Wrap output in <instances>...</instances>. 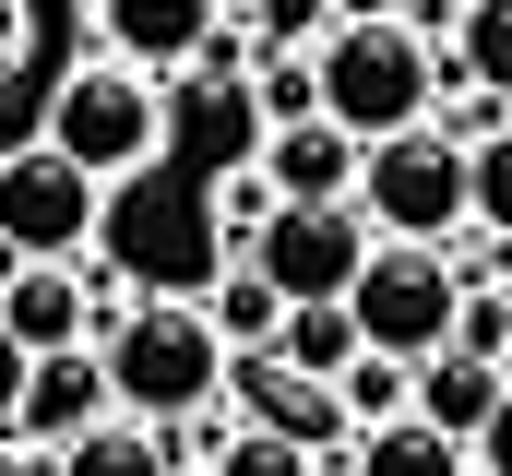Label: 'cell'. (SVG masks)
Returning <instances> with one entry per match:
<instances>
[{
  "mask_svg": "<svg viewBox=\"0 0 512 476\" xmlns=\"http://www.w3.org/2000/svg\"><path fill=\"white\" fill-rule=\"evenodd\" d=\"M108 417H120L108 357H96V346H60V357H36V369H24L12 441H24V453H72V441H84V429H108Z\"/></svg>",
  "mask_w": 512,
  "mask_h": 476,
  "instance_id": "cell-10",
  "label": "cell"
},
{
  "mask_svg": "<svg viewBox=\"0 0 512 476\" xmlns=\"http://www.w3.org/2000/svg\"><path fill=\"white\" fill-rule=\"evenodd\" d=\"M453 310H465V262L429 250V238H382V250L358 262V286H346L358 346H370V357H405V369L453 346Z\"/></svg>",
  "mask_w": 512,
  "mask_h": 476,
  "instance_id": "cell-4",
  "label": "cell"
},
{
  "mask_svg": "<svg viewBox=\"0 0 512 476\" xmlns=\"http://www.w3.org/2000/svg\"><path fill=\"white\" fill-rule=\"evenodd\" d=\"M203 476H322V453H310V441H286V429H251V417H239V429L203 453Z\"/></svg>",
  "mask_w": 512,
  "mask_h": 476,
  "instance_id": "cell-20",
  "label": "cell"
},
{
  "mask_svg": "<svg viewBox=\"0 0 512 476\" xmlns=\"http://www.w3.org/2000/svg\"><path fill=\"white\" fill-rule=\"evenodd\" d=\"M96 227H108V191H96L60 143H36V155L0 167V238H12L24 262H84Z\"/></svg>",
  "mask_w": 512,
  "mask_h": 476,
  "instance_id": "cell-7",
  "label": "cell"
},
{
  "mask_svg": "<svg viewBox=\"0 0 512 476\" xmlns=\"http://www.w3.org/2000/svg\"><path fill=\"white\" fill-rule=\"evenodd\" d=\"M274 357L298 369V381H346L358 369V322H346V298H322V310H286V334H274Z\"/></svg>",
  "mask_w": 512,
  "mask_h": 476,
  "instance_id": "cell-16",
  "label": "cell"
},
{
  "mask_svg": "<svg viewBox=\"0 0 512 476\" xmlns=\"http://www.w3.org/2000/svg\"><path fill=\"white\" fill-rule=\"evenodd\" d=\"M370 250H382V238H370L358 203H274V227H262L239 262H251L286 310H322V298H346V286H358V262H370Z\"/></svg>",
  "mask_w": 512,
  "mask_h": 476,
  "instance_id": "cell-6",
  "label": "cell"
},
{
  "mask_svg": "<svg viewBox=\"0 0 512 476\" xmlns=\"http://www.w3.org/2000/svg\"><path fill=\"white\" fill-rule=\"evenodd\" d=\"M227 405H239L251 429H286V441H310L322 465H334V453H358V417L334 405V381H298L274 346H262V357H227Z\"/></svg>",
  "mask_w": 512,
  "mask_h": 476,
  "instance_id": "cell-9",
  "label": "cell"
},
{
  "mask_svg": "<svg viewBox=\"0 0 512 476\" xmlns=\"http://www.w3.org/2000/svg\"><path fill=\"white\" fill-rule=\"evenodd\" d=\"M358 167H370V143L346 131V119H274L262 131V179H274V203H358Z\"/></svg>",
  "mask_w": 512,
  "mask_h": 476,
  "instance_id": "cell-12",
  "label": "cell"
},
{
  "mask_svg": "<svg viewBox=\"0 0 512 476\" xmlns=\"http://www.w3.org/2000/svg\"><path fill=\"white\" fill-rule=\"evenodd\" d=\"M84 24H96V48L108 60H131V72H191L215 36H227V12L215 0H84Z\"/></svg>",
  "mask_w": 512,
  "mask_h": 476,
  "instance_id": "cell-11",
  "label": "cell"
},
{
  "mask_svg": "<svg viewBox=\"0 0 512 476\" xmlns=\"http://www.w3.org/2000/svg\"><path fill=\"white\" fill-rule=\"evenodd\" d=\"M36 143H48V96H36V72L12 60V72H0V167L36 155Z\"/></svg>",
  "mask_w": 512,
  "mask_h": 476,
  "instance_id": "cell-24",
  "label": "cell"
},
{
  "mask_svg": "<svg viewBox=\"0 0 512 476\" xmlns=\"http://www.w3.org/2000/svg\"><path fill=\"white\" fill-rule=\"evenodd\" d=\"M322 108V72H310V60H274V72H262V131H274V119H310Z\"/></svg>",
  "mask_w": 512,
  "mask_h": 476,
  "instance_id": "cell-25",
  "label": "cell"
},
{
  "mask_svg": "<svg viewBox=\"0 0 512 476\" xmlns=\"http://www.w3.org/2000/svg\"><path fill=\"white\" fill-rule=\"evenodd\" d=\"M346 476H477V453H465V441H441V429L405 405V417H382V429H358Z\"/></svg>",
  "mask_w": 512,
  "mask_h": 476,
  "instance_id": "cell-14",
  "label": "cell"
},
{
  "mask_svg": "<svg viewBox=\"0 0 512 476\" xmlns=\"http://www.w3.org/2000/svg\"><path fill=\"white\" fill-rule=\"evenodd\" d=\"M48 143L108 191V179H143L155 155H167V84L155 72H131L108 48H84L60 84H48Z\"/></svg>",
  "mask_w": 512,
  "mask_h": 476,
  "instance_id": "cell-3",
  "label": "cell"
},
{
  "mask_svg": "<svg viewBox=\"0 0 512 476\" xmlns=\"http://www.w3.org/2000/svg\"><path fill=\"white\" fill-rule=\"evenodd\" d=\"M203 310H215V334H227V357H262V346H274V334H286V298L262 286L251 262H227V274L203 286Z\"/></svg>",
  "mask_w": 512,
  "mask_h": 476,
  "instance_id": "cell-17",
  "label": "cell"
},
{
  "mask_svg": "<svg viewBox=\"0 0 512 476\" xmlns=\"http://www.w3.org/2000/svg\"><path fill=\"white\" fill-rule=\"evenodd\" d=\"M501 298H512V286H501Z\"/></svg>",
  "mask_w": 512,
  "mask_h": 476,
  "instance_id": "cell-31",
  "label": "cell"
},
{
  "mask_svg": "<svg viewBox=\"0 0 512 476\" xmlns=\"http://www.w3.org/2000/svg\"><path fill=\"white\" fill-rule=\"evenodd\" d=\"M24 369H36V357H24L12 334H0V441H12V405H24Z\"/></svg>",
  "mask_w": 512,
  "mask_h": 476,
  "instance_id": "cell-27",
  "label": "cell"
},
{
  "mask_svg": "<svg viewBox=\"0 0 512 476\" xmlns=\"http://www.w3.org/2000/svg\"><path fill=\"white\" fill-rule=\"evenodd\" d=\"M453 72H465L477 96L512 108V0H465V24H453Z\"/></svg>",
  "mask_w": 512,
  "mask_h": 476,
  "instance_id": "cell-18",
  "label": "cell"
},
{
  "mask_svg": "<svg viewBox=\"0 0 512 476\" xmlns=\"http://www.w3.org/2000/svg\"><path fill=\"white\" fill-rule=\"evenodd\" d=\"M96 357H108L120 417H143V429H191L203 405H227V334L203 298H120Z\"/></svg>",
  "mask_w": 512,
  "mask_h": 476,
  "instance_id": "cell-1",
  "label": "cell"
},
{
  "mask_svg": "<svg viewBox=\"0 0 512 476\" xmlns=\"http://www.w3.org/2000/svg\"><path fill=\"white\" fill-rule=\"evenodd\" d=\"M12 274H24V250H12V238H0V286H12Z\"/></svg>",
  "mask_w": 512,
  "mask_h": 476,
  "instance_id": "cell-30",
  "label": "cell"
},
{
  "mask_svg": "<svg viewBox=\"0 0 512 476\" xmlns=\"http://www.w3.org/2000/svg\"><path fill=\"white\" fill-rule=\"evenodd\" d=\"M0 334L24 357L96 346V334H108V274H96V262H24V274L0 286Z\"/></svg>",
  "mask_w": 512,
  "mask_h": 476,
  "instance_id": "cell-8",
  "label": "cell"
},
{
  "mask_svg": "<svg viewBox=\"0 0 512 476\" xmlns=\"http://www.w3.org/2000/svg\"><path fill=\"white\" fill-rule=\"evenodd\" d=\"M262 227H274V179H262V167L215 179V238H227V262H239V250H251Z\"/></svg>",
  "mask_w": 512,
  "mask_h": 476,
  "instance_id": "cell-22",
  "label": "cell"
},
{
  "mask_svg": "<svg viewBox=\"0 0 512 476\" xmlns=\"http://www.w3.org/2000/svg\"><path fill=\"white\" fill-rule=\"evenodd\" d=\"M382 12H405V0H334V24H382Z\"/></svg>",
  "mask_w": 512,
  "mask_h": 476,
  "instance_id": "cell-29",
  "label": "cell"
},
{
  "mask_svg": "<svg viewBox=\"0 0 512 476\" xmlns=\"http://www.w3.org/2000/svg\"><path fill=\"white\" fill-rule=\"evenodd\" d=\"M24 48H36V12H24V0H0V72H12Z\"/></svg>",
  "mask_w": 512,
  "mask_h": 476,
  "instance_id": "cell-28",
  "label": "cell"
},
{
  "mask_svg": "<svg viewBox=\"0 0 512 476\" xmlns=\"http://www.w3.org/2000/svg\"><path fill=\"white\" fill-rule=\"evenodd\" d=\"M358 215H370V238H429V250H453V238H465V143H441L429 119L393 131V143H370Z\"/></svg>",
  "mask_w": 512,
  "mask_h": 476,
  "instance_id": "cell-5",
  "label": "cell"
},
{
  "mask_svg": "<svg viewBox=\"0 0 512 476\" xmlns=\"http://www.w3.org/2000/svg\"><path fill=\"white\" fill-rule=\"evenodd\" d=\"M310 72H322V119H346L358 143H393V131L429 119L453 48H429L405 12H382V24H334V36L310 48Z\"/></svg>",
  "mask_w": 512,
  "mask_h": 476,
  "instance_id": "cell-2",
  "label": "cell"
},
{
  "mask_svg": "<svg viewBox=\"0 0 512 476\" xmlns=\"http://www.w3.org/2000/svg\"><path fill=\"white\" fill-rule=\"evenodd\" d=\"M48 476H191V465H179V441H167V429L108 417V429H84L72 453H48Z\"/></svg>",
  "mask_w": 512,
  "mask_h": 476,
  "instance_id": "cell-15",
  "label": "cell"
},
{
  "mask_svg": "<svg viewBox=\"0 0 512 476\" xmlns=\"http://www.w3.org/2000/svg\"><path fill=\"white\" fill-rule=\"evenodd\" d=\"M334 405H346L358 429H382V417H405V405H417V369H405V357H358V369L334 381Z\"/></svg>",
  "mask_w": 512,
  "mask_h": 476,
  "instance_id": "cell-21",
  "label": "cell"
},
{
  "mask_svg": "<svg viewBox=\"0 0 512 476\" xmlns=\"http://www.w3.org/2000/svg\"><path fill=\"white\" fill-rule=\"evenodd\" d=\"M501 393H512V369H489V357H465V346L417 357V417H429L441 441H465V453H477V429L501 417Z\"/></svg>",
  "mask_w": 512,
  "mask_h": 476,
  "instance_id": "cell-13",
  "label": "cell"
},
{
  "mask_svg": "<svg viewBox=\"0 0 512 476\" xmlns=\"http://www.w3.org/2000/svg\"><path fill=\"white\" fill-rule=\"evenodd\" d=\"M477 476H512V393H501V417L477 429Z\"/></svg>",
  "mask_w": 512,
  "mask_h": 476,
  "instance_id": "cell-26",
  "label": "cell"
},
{
  "mask_svg": "<svg viewBox=\"0 0 512 476\" xmlns=\"http://www.w3.org/2000/svg\"><path fill=\"white\" fill-rule=\"evenodd\" d=\"M465 227L512 250V119L489 131V143H465Z\"/></svg>",
  "mask_w": 512,
  "mask_h": 476,
  "instance_id": "cell-19",
  "label": "cell"
},
{
  "mask_svg": "<svg viewBox=\"0 0 512 476\" xmlns=\"http://www.w3.org/2000/svg\"><path fill=\"white\" fill-rule=\"evenodd\" d=\"M453 346L489 357V369H512V298L501 286H465V310H453Z\"/></svg>",
  "mask_w": 512,
  "mask_h": 476,
  "instance_id": "cell-23",
  "label": "cell"
}]
</instances>
